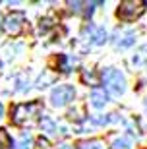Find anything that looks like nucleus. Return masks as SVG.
I'll use <instances>...</instances> for the list:
<instances>
[{"label": "nucleus", "mask_w": 147, "mask_h": 149, "mask_svg": "<svg viewBox=\"0 0 147 149\" xmlns=\"http://www.w3.org/2000/svg\"><path fill=\"white\" fill-rule=\"evenodd\" d=\"M41 128H43L45 132H49V134H54L56 132V124L50 120L49 116H43V120H41Z\"/></svg>", "instance_id": "nucleus-10"}, {"label": "nucleus", "mask_w": 147, "mask_h": 149, "mask_svg": "<svg viewBox=\"0 0 147 149\" xmlns=\"http://www.w3.org/2000/svg\"><path fill=\"white\" fill-rule=\"evenodd\" d=\"M89 101H91V105L95 107V109H101V107H105L107 103H109V93H107L105 89L97 87V89H93V91H91Z\"/></svg>", "instance_id": "nucleus-6"}, {"label": "nucleus", "mask_w": 147, "mask_h": 149, "mask_svg": "<svg viewBox=\"0 0 147 149\" xmlns=\"http://www.w3.org/2000/svg\"><path fill=\"white\" fill-rule=\"evenodd\" d=\"M12 145H14V141H12L8 130L0 128V149H12Z\"/></svg>", "instance_id": "nucleus-9"}, {"label": "nucleus", "mask_w": 147, "mask_h": 149, "mask_svg": "<svg viewBox=\"0 0 147 149\" xmlns=\"http://www.w3.org/2000/svg\"><path fill=\"white\" fill-rule=\"evenodd\" d=\"M74 97H76V89L72 85H56L52 89V93H50V101H52L54 107L68 105L70 101H74Z\"/></svg>", "instance_id": "nucleus-5"}, {"label": "nucleus", "mask_w": 147, "mask_h": 149, "mask_svg": "<svg viewBox=\"0 0 147 149\" xmlns=\"http://www.w3.org/2000/svg\"><path fill=\"white\" fill-rule=\"evenodd\" d=\"M85 31H91V37H89V41H91L93 45H103L105 41H107V31H105L103 27H95V25H89Z\"/></svg>", "instance_id": "nucleus-7"}, {"label": "nucleus", "mask_w": 147, "mask_h": 149, "mask_svg": "<svg viewBox=\"0 0 147 149\" xmlns=\"http://www.w3.org/2000/svg\"><path fill=\"white\" fill-rule=\"evenodd\" d=\"M60 149H70V145H60Z\"/></svg>", "instance_id": "nucleus-20"}, {"label": "nucleus", "mask_w": 147, "mask_h": 149, "mask_svg": "<svg viewBox=\"0 0 147 149\" xmlns=\"http://www.w3.org/2000/svg\"><path fill=\"white\" fill-rule=\"evenodd\" d=\"M43 105L39 101H31V103H22V105H16L12 109V122L16 126H27L33 124L35 116H39Z\"/></svg>", "instance_id": "nucleus-1"}, {"label": "nucleus", "mask_w": 147, "mask_h": 149, "mask_svg": "<svg viewBox=\"0 0 147 149\" xmlns=\"http://www.w3.org/2000/svg\"><path fill=\"white\" fill-rule=\"evenodd\" d=\"M79 149H105V147H103V143H101L99 139H91V141L79 143Z\"/></svg>", "instance_id": "nucleus-11"}, {"label": "nucleus", "mask_w": 147, "mask_h": 149, "mask_svg": "<svg viewBox=\"0 0 147 149\" xmlns=\"http://www.w3.org/2000/svg\"><path fill=\"white\" fill-rule=\"evenodd\" d=\"M2 114H4V107H2V103H0V118H2Z\"/></svg>", "instance_id": "nucleus-19"}, {"label": "nucleus", "mask_w": 147, "mask_h": 149, "mask_svg": "<svg viewBox=\"0 0 147 149\" xmlns=\"http://www.w3.org/2000/svg\"><path fill=\"white\" fill-rule=\"evenodd\" d=\"M101 77H103V83L112 95H122L126 91V79L116 68H107Z\"/></svg>", "instance_id": "nucleus-3"}, {"label": "nucleus", "mask_w": 147, "mask_h": 149, "mask_svg": "<svg viewBox=\"0 0 147 149\" xmlns=\"http://www.w3.org/2000/svg\"><path fill=\"white\" fill-rule=\"evenodd\" d=\"M110 145H112V149H132V138H128V136H112Z\"/></svg>", "instance_id": "nucleus-8"}, {"label": "nucleus", "mask_w": 147, "mask_h": 149, "mask_svg": "<svg viewBox=\"0 0 147 149\" xmlns=\"http://www.w3.org/2000/svg\"><path fill=\"white\" fill-rule=\"evenodd\" d=\"M68 6L72 8V12H79L82 6H85V2H68Z\"/></svg>", "instance_id": "nucleus-17"}, {"label": "nucleus", "mask_w": 147, "mask_h": 149, "mask_svg": "<svg viewBox=\"0 0 147 149\" xmlns=\"http://www.w3.org/2000/svg\"><path fill=\"white\" fill-rule=\"evenodd\" d=\"M145 2L143 0H124L118 4V10H116V16L122 19V22H134L145 12Z\"/></svg>", "instance_id": "nucleus-2"}, {"label": "nucleus", "mask_w": 147, "mask_h": 149, "mask_svg": "<svg viewBox=\"0 0 147 149\" xmlns=\"http://www.w3.org/2000/svg\"><path fill=\"white\" fill-rule=\"evenodd\" d=\"M58 64H60V70H62V72H70V68H68V58H66V54H60V56H58Z\"/></svg>", "instance_id": "nucleus-15"}, {"label": "nucleus", "mask_w": 147, "mask_h": 149, "mask_svg": "<svg viewBox=\"0 0 147 149\" xmlns=\"http://www.w3.org/2000/svg\"><path fill=\"white\" fill-rule=\"evenodd\" d=\"M52 79H54V76H47V77L41 76V77H39V81H37V87H41V89L47 87V83H50Z\"/></svg>", "instance_id": "nucleus-16"}, {"label": "nucleus", "mask_w": 147, "mask_h": 149, "mask_svg": "<svg viewBox=\"0 0 147 149\" xmlns=\"http://www.w3.org/2000/svg\"><path fill=\"white\" fill-rule=\"evenodd\" d=\"M50 27H52V19H50V17H45V19H41V25H39L41 33H47Z\"/></svg>", "instance_id": "nucleus-12"}, {"label": "nucleus", "mask_w": 147, "mask_h": 149, "mask_svg": "<svg viewBox=\"0 0 147 149\" xmlns=\"http://www.w3.org/2000/svg\"><path fill=\"white\" fill-rule=\"evenodd\" d=\"M37 145H39V149H49V141H47V139H43V138L37 139Z\"/></svg>", "instance_id": "nucleus-18"}, {"label": "nucleus", "mask_w": 147, "mask_h": 149, "mask_svg": "<svg viewBox=\"0 0 147 149\" xmlns=\"http://www.w3.org/2000/svg\"><path fill=\"white\" fill-rule=\"evenodd\" d=\"M23 27H25V14L23 12H12L8 14L4 19V29L12 37H17V35H22Z\"/></svg>", "instance_id": "nucleus-4"}, {"label": "nucleus", "mask_w": 147, "mask_h": 149, "mask_svg": "<svg viewBox=\"0 0 147 149\" xmlns=\"http://www.w3.org/2000/svg\"><path fill=\"white\" fill-rule=\"evenodd\" d=\"M29 143H31V138H29L27 134H23V136H22V141H20V145H17L16 149H29Z\"/></svg>", "instance_id": "nucleus-14"}, {"label": "nucleus", "mask_w": 147, "mask_h": 149, "mask_svg": "<svg viewBox=\"0 0 147 149\" xmlns=\"http://www.w3.org/2000/svg\"><path fill=\"white\" fill-rule=\"evenodd\" d=\"M134 37H136L134 33H126V35H124V41H122V43H118V47H122V49H124V47H130V45H134Z\"/></svg>", "instance_id": "nucleus-13"}]
</instances>
